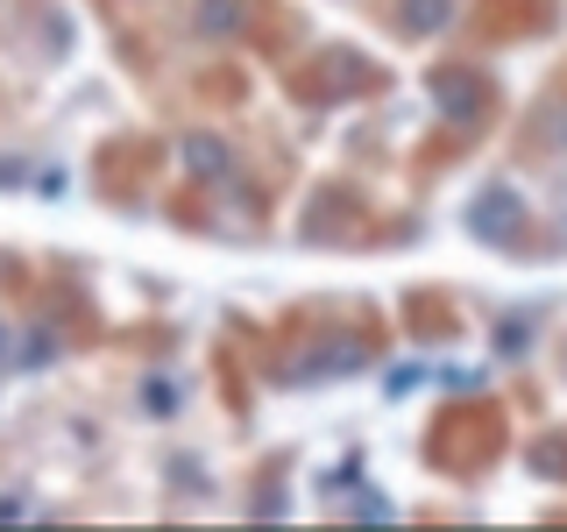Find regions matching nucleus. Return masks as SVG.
<instances>
[{
	"label": "nucleus",
	"mask_w": 567,
	"mask_h": 532,
	"mask_svg": "<svg viewBox=\"0 0 567 532\" xmlns=\"http://www.w3.org/2000/svg\"><path fill=\"white\" fill-rule=\"evenodd\" d=\"M8 348H14V334H8V319H0V362H8Z\"/></svg>",
	"instance_id": "2"
},
{
	"label": "nucleus",
	"mask_w": 567,
	"mask_h": 532,
	"mask_svg": "<svg viewBox=\"0 0 567 532\" xmlns=\"http://www.w3.org/2000/svg\"><path fill=\"white\" fill-rule=\"evenodd\" d=\"M404 29H440V14H447V0H404Z\"/></svg>",
	"instance_id": "1"
}]
</instances>
